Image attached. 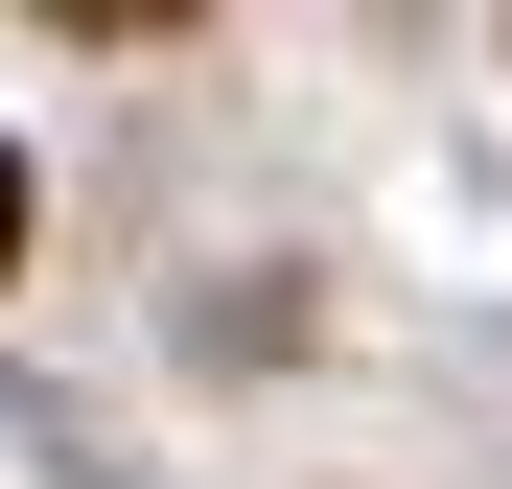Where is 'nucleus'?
I'll list each match as a JSON object with an SVG mask.
<instances>
[{
  "label": "nucleus",
  "mask_w": 512,
  "mask_h": 489,
  "mask_svg": "<svg viewBox=\"0 0 512 489\" xmlns=\"http://www.w3.org/2000/svg\"><path fill=\"white\" fill-rule=\"evenodd\" d=\"M0 280H24V140H0Z\"/></svg>",
  "instance_id": "obj_1"
}]
</instances>
